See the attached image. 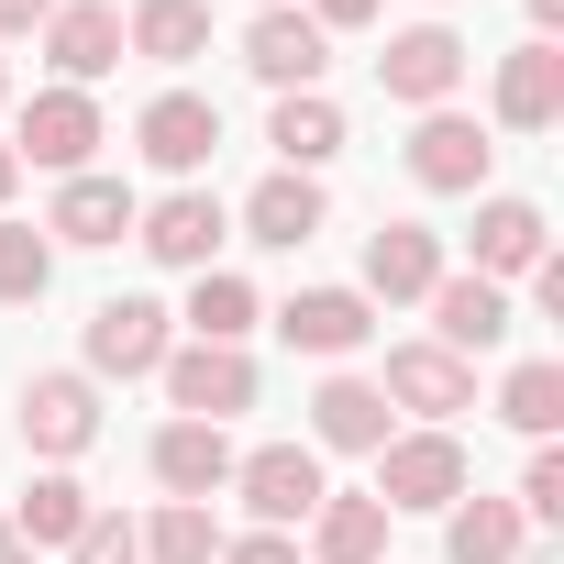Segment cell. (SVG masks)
Returning a JSON list of instances; mask_svg holds the SVG:
<instances>
[{
  "label": "cell",
  "mask_w": 564,
  "mask_h": 564,
  "mask_svg": "<svg viewBox=\"0 0 564 564\" xmlns=\"http://www.w3.org/2000/svg\"><path fill=\"white\" fill-rule=\"evenodd\" d=\"M311 443H322V454H377V443H388L377 377H322V388H311Z\"/></svg>",
  "instance_id": "7402d4cb"
},
{
  "label": "cell",
  "mask_w": 564,
  "mask_h": 564,
  "mask_svg": "<svg viewBox=\"0 0 564 564\" xmlns=\"http://www.w3.org/2000/svg\"><path fill=\"white\" fill-rule=\"evenodd\" d=\"M122 56H144V67H199V56H210V0H133Z\"/></svg>",
  "instance_id": "cb8c5ba5"
},
{
  "label": "cell",
  "mask_w": 564,
  "mask_h": 564,
  "mask_svg": "<svg viewBox=\"0 0 564 564\" xmlns=\"http://www.w3.org/2000/svg\"><path fill=\"white\" fill-rule=\"evenodd\" d=\"M322 221H333L322 177H289V166H276V177H265V188L243 199V232H254V243H276V254H300V243H311Z\"/></svg>",
  "instance_id": "d4e9b609"
},
{
  "label": "cell",
  "mask_w": 564,
  "mask_h": 564,
  "mask_svg": "<svg viewBox=\"0 0 564 564\" xmlns=\"http://www.w3.org/2000/svg\"><path fill=\"white\" fill-rule=\"evenodd\" d=\"M0 564H34V542H23V531H12V520H0Z\"/></svg>",
  "instance_id": "f35d334b"
},
{
  "label": "cell",
  "mask_w": 564,
  "mask_h": 564,
  "mask_svg": "<svg viewBox=\"0 0 564 564\" xmlns=\"http://www.w3.org/2000/svg\"><path fill=\"white\" fill-rule=\"evenodd\" d=\"M67 564H144V531L122 509H89V531L67 542Z\"/></svg>",
  "instance_id": "1f68e13d"
},
{
  "label": "cell",
  "mask_w": 564,
  "mask_h": 564,
  "mask_svg": "<svg viewBox=\"0 0 564 564\" xmlns=\"http://www.w3.org/2000/svg\"><path fill=\"white\" fill-rule=\"evenodd\" d=\"M311 564H388V509H377V487H322V509H311Z\"/></svg>",
  "instance_id": "44dd1931"
},
{
  "label": "cell",
  "mask_w": 564,
  "mask_h": 564,
  "mask_svg": "<svg viewBox=\"0 0 564 564\" xmlns=\"http://www.w3.org/2000/svg\"><path fill=\"white\" fill-rule=\"evenodd\" d=\"M232 498L254 509V531H300V520L322 509V454H311V443H254V454L232 465Z\"/></svg>",
  "instance_id": "8992f818"
},
{
  "label": "cell",
  "mask_w": 564,
  "mask_h": 564,
  "mask_svg": "<svg viewBox=\"0 0 564 564\" xmlns=\"http://www.w3.org/2000/svg\"><path fill=\"white\" fill-rule=\"evenodd\" d=\"M377 89H388L399 111H454V89H465V34H454V23H410V34H388Z\"/></svg>",
  "instance_id": "277c9868"
},
{
  "label": "cell",
  "mask_w": 564,
  "mask_h": 564,
  "mask_svg": "<svg viewBox=\"0 0 564 564\" xmlns=\"http://www.w3.org/2000/svg\"><path fill=\"white\" fill-rule=\"evenodd\" d=\"M45 12L56 0H0V34H45Z\"/></svg>",
  "instance_id": "8d00e7d4"
},
{
  "label": "cell",
  "mask_w": 564,
  "mask_h": 564,
  "mask_svg": "<svg viewBox=\"0 0 564 564\" xmlns=\"http://www.w3.org/2000/svg\"><path fill=\"white\" fill-rule=\"evenodd\" d=\"M531 311H542V322H564V254H542V265H531Z\"/></svg>",
  "instance_id": "d590c367"
},
{
  "label": "cell",
  "mask_w": 564,
  "mask_h": 564,
  "mask_svg": "<svg viewBox=\"0 0 564 564\" xmlns=\"http://www.w3.org/2000/svg\"><path fill=\"white\" fill-rule=\"evenodd\" d=\"M122 232H133V188L100 177V166H78V177L56 188V210H45V243H89V254H100V243H122Z\"/></svg>",
  "instance_id": "ffe728a7"
},
{
  "label": "cell",
  "mask_w": 564,
  "mask_h": 564,
  "mask_svg": "<svg viewBox=\"0 0 564 564\" xmlns=\"http://www.w3.org/2000/svg\"><path fill=\"white\" fill-rule=\"evenodd\" d=\"M276 333H289V355H322V366H344V355H366L377 311H366L355 289H300L289 311H276Z\"/></svg>",
  "instance_id": "ac0fdd59"
},
{
  "label": "cell",
  "mask_w": 564,
  "mask_h": 564,
  "mask_svg": "<svg viewBox=\"0 0 564 564\" xmlns=\"http://www.w3.org/2000/svg\"><path fill=\"white\" fill-rule=\"evenodd\" d=\"M0 100H12V67H0Z\"/></svg>",
  "instance_id": "60d3db41"
},
{
  "label": "cell",
  "mask_w": 564,
  "mask_h": 564,
  "mask_svg": "<svg viewBox=\"0 0 564 564\" xmlns=\"http://www.w3.org/2000/svg\"><path fill=\"white\" fill-rule=\"evenodd\" d=\"M12 531H23L34 553H67V542L89 531V487H78L67 465H45V476H34V487L12 498Z\"/></svg>",
  "instance_id": "4316f807"
},
{
  "label": "cell",
  "mask_w": 564,
  "mask_h": 564,
  "mask_svg": "<svg viewBox=\"0 0 564 564\" xmlns=\"http://www.w3.org/2000/svg\"><path fill=\"white\" fill-rule=\"evenodd\" d=\"M45 67H56V89L111 78L122 67V12H111V0H56V12H45Z\"/></svg>",
  "instance_id": "9a60e30c"
},
{
  "label": "cell",
  "mask_w": 564,
  "mask_h": 564,
  "mask_svg": "<svg viewBox=\"0 0 564 564\" xmlns=\"http://www.w3.org/2000/svg\"><path fill=\"white\" fill-rule=\"evenodd\" d=\"M564 122V45H509L498 56V133H553Z\"/></svg>",
  "instance_id": "e0dca14e"
},
{
  "label": "cell",
  "mask_w": 564,
  "mask_h": 564,
  "mask_svg": "<svg viewBox=\"0 0 564 564\" xmlns=\"http://www.w3.org/2000/svg\"><path fill=\"white\" fill-rule=\"evenodd\" d=\"M45 289H56L45 221H0V311H23V300H45Z\"/></svg>",
  "instance_id": "f546056e"
},
{
  "label": "cell",
  "mask_w": 564,
  "mask_h": 564,
  "mask_svg": "<svg viewBox=\"0 0 564 564\" xmlns=\"http://www.w3.org/2000/svg\"><path fill=\"white\" fill-rule=\"evenodd\" d=\"M476 476H465V443L454 432H388L377 443V509H454Z\"/></svg>",
  "instance_id": "6da1fadb"
},
{
  "label": "cell",
  "mask_w": 564,
  "mask_h": 564,
  "mask_svg": "<svg viewBox=\"0 0 564 564\" xmlns=\"http://www.w3.org/2000/svg\"><path fill=\"white\" fill-rule=\"evenodd\" d=\"M144 564H221V531H210V509H199V498H166V509L144 520Z\"/></svg>",
  "instance_id": "4dcf8cb0"
},
{
  "label": "cell",
  "mask_w": 564,
  "mask_h": 564,
  "mask_svg": "<svg viewBox=\"0 0 564 564\" xmlns=\"http://www.w3.org/2000/svg\"><path fill=\"white\" fill-rule=\"evenodd\" d=\"M443 276H454V265H443V232H432V221H377V232H366V289H355V300H366V311H377V300H432Z\"/></svg>",
  "instance_id": "7c38bea8"
},
{
  "label": "cell",
  "mask_w": 564,
  "mask_h": 564,
  "mask_svg": "<svg viewBox=\"0 0 564 564\" xmlns=\"http://www.w3.org/2000/svg\"><path fill=\"white\" fill-rule=\"evenodd\" d=\"M243 67L289 100V89H322V67H333V34L300 12V0H276V12H254L243 23Z\"/></svg>",
  "instance_id": "ba28073f"
},
{
  "label": "cell",
  "mask_w": 564,
  "mask_h": 564,
  "mask_svg": "<svg viewBox=\"0 0 564 564\" xmlns=\"http://www.w3.org/2000/svg\"><path fill=\"white\" fill-rule=\"evenodd\" d=\"M133 155L166 166L177 188H199V166L221 155V100H199V89H155V100L133 111Z\"/></svg>",
  "instance_id": "7a4b0ae2"
},
{
  "label": "cell",
  "mask_w": 564,
  "mask_h": 564,
  "mask_svg": "<svg viewBox=\"0 0 564 564\" xmlns=\"http://www.w3.org/2000/svg\"><path fill=\"white\" fill-rule=\"evenodd\" d=\"M155 377H166V410H177V421H221V432H232V421L254 410V355H243V344H177Z\"/></svg>",
  "instance_id": "3957f363"
},
{
  "label": "cell",
  "mask_w": 564,
  "mask_h": 564,
  "mask_svg": "<svg viewBox=\"0 0 564 564\" xmlns=\"http://www.w3.org/2000/svg\"><path fill=\"white\" fill-rule=\"evenodd\" d=\"M520 12H531V34L553 45V23H564V0H520Z\"/></svg>",
  "instance_id": "74e56055"
},
{
  "label": "cell",
  "mask_w": 564,
  "mask_h": 564,
  "mask_svg": "<svg viewBox=\"0 0 564 564\" xmlns=\"http://www.w3.org/2000/svg\"><path fill=\"white\" fill-rule=\"evenodd\" d=\"M265 144H276V166H289V177H311V166L344 155V111H333L322 89H289V100L265 111Z\"/></svg>",
  "instance_id": "484cf974"
},
{
  "label": "cell",
  "mask_w": 564,
  "mask_h": 564,
  "mask_svg": "<svg viewBox=\"0 0 564 564\" xmlns=\"http://www.w3.org/2000/svg\"><path fill=\"white\" fill-rule=\"evenodd\" d=\"M509 333H520V311H509L498 276H476V265H465V276H443V289H432V344H443V355H465V366H476V355H498Z\"/></svg>",
  "instance_id": "4fadbf2b"
},
{
  "label": "cell",
  "mask_w": 564,
  "mask_h": 564,
  "mask_svg": "<svg viewBox=\"0 0 564 564\" xmlns=\"http://www.w3.org/2000/svg\"><path fill=\"white\" fill-rule=\"evenodd\" d=\"M498 421L531 432V443H553V432H564V366H542V355L509 366V377H498Z\"/></svg>",
  "instance_id": "f1b7e54d"
},
{
  "label": "cell",
  "mask_w": 564,
  "mask_h": 564,
  "mask_svg": "<svg viewBox=\"0 0 564 564\" xmlns=\"http://www.w3.org/2000/svg\"><path fill=\"white\" fill-rule=\"evenodd\" d=\"M221 564H300V542L289 531H243V542H221Z\"/></svg>",
  "instance_id": "836d02e7"
},
{
  "label": "cell",
  "mask_w": 564,
  "mask_h": 564,
  "mask_svg": "<svg viewBox=\"0 0 564 564\" xmlns=\"http://www.w3.org/2000/svg\"><path fill=\"white\" fill-rule=\"evenodd\" d=\"M377 12H388V0H311V23H322V34H366Z\"/></svg>",
  "instance_id": "e575fe53"
},
{
  "label": "cell",
  "mask_w": 564,
  "mask_h": 564,
  "mask_svg": "<svg viewBox=\"0 0 564 564\" xmlns=\"http://www.w3.org/2000/svg\"><path fill=\"white\" fill-rule=\"evenodd\" d=\"M520 520H564V454L553 443H531V465H520V498H509Z\"/></svg>",
  "instance_id": "d6a6232c"
},
{
  "label": "cell",
  "mask_w": 564,
  "mask_h": 564,
  "mask_svg": "<svg viewBox=\"0 0 564 564\" xmlns=\"http://www.w3.org/2000/svg\"><path fill=\"white\" fill-rule=\"evenodd\" d=\"M520 542H531V520L509 498H487V487H465L443 509V564H520Z\"/></svg>",
  "instance_id": "603a6c76"
},
{
  "label": "cell",
  "mask_w": 564,
  "mask_h": 564,
  "mask_svg": "<svg viewBox=\"0 0 564 564\" xmlns=\"http://www.w3.org/2000/svg\"><path fill=\"white\" fill-rule=\"evenodd\" d=\"M265 311H254V289H243V276L232 265H199L188 276V344H243Z\"/></svg>",
  "instance_id": "83f0119b"
},
{
  "label": "cell",
  "mask_w": 564,
  "mask_h": 564,
  "mask_svg": "<svg viewBox=\"0 0 564 564\" xmlns=\"http://www.w3.org/2000/svg\"><path fill=\"white\" fill-rule=\"evenodd\" d=\"M166 355H177V311H166V300H100L78 377H155Z\"/></svg>",
  "instance_id": "52a82bcc"
},
{
  "label": "cell",
  "mask_w": 564,
  "mask_h": 564,
  "mask_svg": "<svg viewBox=\"0 0 564 564\" xmlns=\"http://www.w3.org/2000/svg\"><path fill=\"white\" fill-rule=\"evenodd\" d=\"M12 188H23V155H12V144H0V199H12Z\"/></svg>",
  "instance_id": "ab89813d"
},
{
  "label": "cell",
  "mask_w": 564,
  "mask_h": 564,
  "mask_svg": "<svg viewBox=\"0 0 564 564\" xmlns=\"http://www.w3.org/2000/svg\"><path fill=\"white\" fill-rule=\"evenodd\" d=\"M23 443L45 454V465H78L89 443H100V377H78V366H56V377H23Z\"/></svg>",
  "instance_id": "5b68a950"
},
{
  "label": "cell",
  "mask_w": 564,
  "mask_h": 564,
  "mask_svg": "<svg viewBox=\"0 0 564 564\" xmlns=\"http://www.w3.org/2000/svg\"><path fill=\"white\" fill-rule=\"evenodd\" d=\"M100 144H111V133H100V100H89V89H34V100H23V133H12V155H23V166L78 177Z\"/></svg>",
  "instance_id": "9c48e42d"
},
{
  "label": "cell",
  "mask_w": 564,
  "mask_h": 564,
  "mask_svg": "<svg viewBox=\"0 0 564 564\" xmlns=\"http://www.w3.org/2000/svg\"><path fill=\"white\" fill-rule=\"evenodd\" d=\"M553 254V221H542V199H476V276H531Z\"/></svg>",
  "instance_id": "d6986e66"
},
{
  "label": "cell",
  "mask_w": 564,
  "mask_h": 564,
  "mask_svg": "<svg viewBox=\"0 0 564 564\" xmlns=\"http://www.w3.org/2000/svg\"><path fill=\"white\" fill-rule=\"evenodd\" d=\"M221 232H232V221H221L210 188H166L155 210H133V243H144L155 265H177V276H199V265L221 254Z\"/></svg>",
  "instance_id": "5bb4252c"
},
{
  "label": "cell",
  "mask_w": 564,
  "mask_h": 564,
  "mask_svg": "<svg viewBox=\"0 0 564 564\" xmlns=\"http://www.w3.org/2000/svg\"><path fill=\"white\" fill-rule=\"evenodd\" d=\"M487 166H498V144H487V122H476V111H421V122H410V177H421L432 199L487 188Z\"/></svg>",
  "instance_id": "30bf717a"
},
{
  "label": "cell",
  "mask_w": 564,
  "mask_h": 564,
  "mask_svg": "<svg viewBox=\"0 0 564 564\" xmlns=\"http://www.w3.org/2000/svg\"><path fill=\"white\" fill-rule=\"evenodd\" d=\"M388 410H421V432H443L454 410H476V366L443 355V344H388V377H377Z\"/></svg>",
  "instance_id": "8fae6325"
},
{
  "label": "cell",
  "mask_w": 564,
  "mask_h": 564,
  "mask_svg": "<svg viewBox=\"0 0 564 564\" xmlns=\"http://www.w3.org/2000/svg\"><path fill=\"white\" fill-rule=\"evenodd\" d=\"M254 12H276V0H254Z\"/></svg>",
  "instance_id": "b9f144b4"
},
{
  "label": "cell",
  "mask_w": 564,
  "mask_h": 564,
  "mask_svg": "<svg viewBox=\"0 0 564 564\" xmlns=\"http://www.w3.org/2000/svg\"><path fill=\"white\" fill-rule=\"evenodd\" d=\"M144 465H155V487H166V498H199V509H210V498L232 487V465H243V454H232V432H221V421H166Z\"/></svg>",
  "instance_id": "2e32d148"
}]
</instances>
